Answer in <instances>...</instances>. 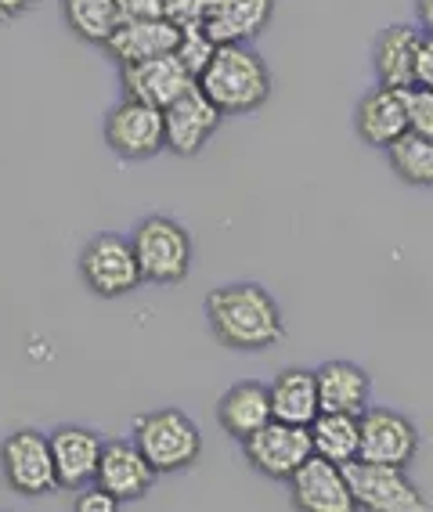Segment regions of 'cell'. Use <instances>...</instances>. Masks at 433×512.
I'll list each match as a JSON object with an SVG mask.
<instances>
[{"label":"cell","mask_w":433,"mask_h":512,"mask_svg":"<svg viewBox=\"0 0 433 512\" xmlns=\"http://www.w3.org/2000/svg\"><path fill=\"white\" fill-rule=\"evenodd\" d=\"M206 321H210L213 339L224 350H239V354H260L286 339V321H282L275 296L253 282L213 289L206 296Z\"/></svg>","instance_id":"1"},{"label":"cell","mask_w":433,"mask_h":512,"mask_svg":"<svg viewBox=\"0 0 433 512\" xmlns=\"http://www.w3.org/2000/svg\"><path fill=\"white\" fill-rule=\"evenodd\" d=\"M199 87L210 94V101L224 116H246L257 112L275 91L268 62L249 44H221L206 73L199 76Z\"/></svg>","instance_id":"2"},{"label":"cell","mask_w":433,"mask_h":512,"mask_svg":"<svg viewBox=\"0 0 433 512\" xmlns=\"http://www.w3.org/2000/svg\"><path fill=\"white\" fill-rule=\"evenodd\" d=\"M134 444L156 473H181L203 455V433L181 408H152L134 419Z\"/></svg>","instance_id":"3"},{"label":"cell","mask_w":433,"mask_h":512,"mask_svg":"<svg viewBox=\"0 0 433 512\" xmlns=\"http://www.w3.org/2000/svg\"><path fill=\"white\" fill-rule=\"evenodd\" d=\"M141 275L152 285H181L192 275V235L174 217H145L130 235Z\"/></svg>","instance_id":"4"},{"label":"cell","mask_w":433,"mask_h":512,"mask_svg":"<svg viewBox=\"0 0 433 512\" xmlns=\"http://www.w3.org/2000/svg\"><path fill=\"white\" fill-rule=\"evenodd\" d=\"M80 278L102 300H120V296L138 293V285L145 282L134 242L127 235H116V231H102L83 246Z\"/></svg>","instance_id":"5"},{"label":"cell","mask_w":433,"mask_h":512,"mask_svg":"<svg viewBox=\"0 0 433 512\" xmlns=\"http://www.w3.org/2000/svg\"><path fill=\"white\" fill-rule=\"evenodd\" d=\"M0 469L4 480L22 498H44V494L62 491L58 487L55 455H51V437L40 430H15L0 444Z\"/></svg>","instance_id":"6"},{"label":"cell","mask_w":433,"mask_h":512,"mask_svg":"<svg viewBox=\"0 0 433 512\" xmlns=\"http://www.w3.org/2000/svg\"><path fill=\"white\" fill-rule=\"evenodd\" d=\"M102 134H105V145L112 148V156L127 159V163L152 159L166 148L163 109L123 94V101H116L109 109V116H105Z\"/></svg>","instance_id":"7"},{"label":"cell","mask_w":433,"mask_h":512,"mask_svg":"<svg viewBox=\"0 0 433 512\" xmlns=\"http://www.w3.org/2000/svg\"><path fill=\"white\" fill-rule=\"evenodd\" d=\"M347 469L354 505L365 512H423V491L408 480L405 466H383V462H365L354 458Z\"/></svg>","instance_id":"8"},{"label":"cell","mask_w":433,"mask_h":512,"mask_svg":"<svg viewBox=\"0 0 433 512\" xmlns=\"http://www.w3.org/2000/svg\"><path fill=\"white\" fill-rule=\"evenodd\" d=\"M242 451H246V462L257 473L271 476V480H289L314 455L311 426L271 419L249 440H242Z\"/></svg>","instance_id":"9"},{"label":"cell","mask_w":433,"mask_h":512,"mask_svg":"<svg viewBox=\"0 0 433 512\" xmlns=\"http://www.w3.org/2000/svg\"><path fill=\"white\" fill-rule=\"evenodd\" d=\"M224 112L210 101V94L195 83L188 87L177 101H170L163 109V123H166V152H174L181 159L199 156L210 138L221 127Z\"/></svg>","instance_id":"10"},{"label":"cell","mask_w":433,"mask_h":512,"mask_svg":"<svg viewBox=\"0 0 433 512\" xmlns=\"http://www.w3.org/2000/svg\"><path fill=\"white\" fill-rule=\"evenodd\" d=\"M419 455V430L412 419L394 408H365L361 412V455L383 466H412Z\"/></svg>","instance_id":"11"},{"label":"cell","mask_w":433,"mask_h":512,"mask_svg":"<svg viewBox=\"0 0 433 512\" xmlns=\"http://www.w3.org/2000/svg\"><path fill=\"white\" fill-rule=\"evenodd\" d=\"M289 491L293 505L304 512H354V494L347 469L329 462L322 455H311L304 466L289 476Z\"/></svg>","instance_id":"12"},{"label":"cell","mask_w":433,"mask_h":512,"mask_svg":"<svg viewBox=\"0 0 433 512\" xmlns=\"http://www.w3.org/2000/svg\"><path fill=\"white\" fill-rule=\"evenodd\" d=\"M152 480H156V466L134 444V437L105 440L98 476H94V484L102 487V491H109L120 505H130V502H141L152 491Z\"/></svg>","instance_id":"13"},{"label":"cell","mask_w":433,"mask_h":512,"mask_svg":"<svg viewBox=\"0 0 433 512\" xmlns=\"http://www.w3.org/2000/svg\"><path fill=\"white\" fill-rule=\"evenodd\" d=\"M120 83L127 98H138L166 109L170 101H177L188 87H195V76L185 69V62L177 55H159L148 62L120 65Z\"/></svg>","instance_id":"14"},{"label":"cell","mask_w":433,"mask_h":512,"mask_svg":"<svg viewBox=\"0 0 433 512\" xmlns=\"http://www.w3.org/2000/svg\"><path fill=\"white\" fill-rule=\"evenodd\" d=\"M51 437V455H55L58 487L62 491H83L94 484L98 462H102L105 440L87 426H58Z\"/></svg>","instance_id":"15"},{"label":"cell","mask_w":433,"mask_h":512,"mask_svg":"<svg viewBox=\"0 0 433 512\" xmlns=\"http://www.w3.org/2000/svg\"><path fill=\"white\" fill-rule=\"evenodd\" d=\"M354 130L358 138L372 148H390L401 134L408 130V109H405V91L383 87L376 83L354 109Z\"/></svg>","instance_id":"16"},{"label":"cell","mask_w":433,"mask_h":512,"mask_svg":"<svg viewBox=\"0 0 433 512\" xmlns=\"http://www.w3.org/2000/svg\"><path fill=\"white\" fill-rule=\"evenodd\" d=\"M181 26H174L170 19H148V22H123L116 33L109 37L105 51L116 65H134L148 62L159 55H174Z\"/></svg>","instance_id":"17"},{"label":"cell","mask_w":433,"mask_h":512,"mask_svg":"<svg viewBox=\"0 0 433 512\" xmlns=\"http://www.w3.org/2000/svg\"><path fill=\"white\" fill-rule=\"evenodd\" d=\"M419 44H423V33L415 26H390L383 29L372 44V69H376V80L383 87H394V91H405L415 87V55H419Z\"/></svg>","instance_id":"18"},{"label":"cell","mask_w":433,"mask_h":512,"mask_svg":"<svg viewBox=\"0 0 433 512\" xmlns=\"http://www.w3.org/2000/svg\"><path fill=\"white\" fill-rule=\"evenodd\" d=\"M275 419L271 412V390L264 383H235L228 394L217 401V422H221V430L228 433L231 440H249L260 426H268Z\"/></svg>","instance_id":"19"},{"label":"cell","mask_w":433,"mask_h":512,"mask_svg":"<svg viewBox=\"0 0 433 512\" xmlns=\"http://www.w3.org/2000/svg\"><path fill=\"white\" fill-rule=\"evenodd\" d=\"M271 15L275 0H217L203 26L217 44H253L268 29Z\"/></svg>","instance_id":"20"},{"label":"cell","mask_w":433,"mask_h":512,"mask_svg":"<svg viewBox=\"0 0 433 512\" xmlns=\"http://www.w3.org/2000/svg\"><path fill=\"white\" fill-rule=\"evenodd\" d=\"M318 401L322 412L361 415L369 408V372L351 361H325L318 368Z\"/></svg>","instance_id":"21"},{"label":"cell","mask_w":433,"mask_h":512,"mask_svg":"<svg viewBox=\"0 0 433 512\" xmlns=\"http://www.w3.org/2000/svg\"><path fill=\"white\" fill-rule=\"evenodd\" d=\"M271 390V412L282 422H296V426H311L322 412L318 401V375L311 368H286L275 375Z\"/></svg>","instance_id":"22"},{"label":"cell","mask_w":433,"mask_h":512,"mask_svg":"<svg viewBox=\"0 0 433 512\" xmlns=\"http://www.w3.org/2000/svg\"><path fill=\"white\" fill-rule=\"evenodd\" d=\"M314 455L329 458L336 466H351L361 455V415L351 412H318L311 422Z\"/></svg>","instance_id":"23"},{"label":"cell","mask_w":433,"mask_h":512,"mask_svg":"<svg viewBox=\"0 0 433 512\" xmlns=\"http://www.w3.org/2000/svg\"><path fill=\"white\" fill-rule=\"evenodd\" d=\"M62 19L83 44L105 47L109 37L120 29L116 0H62Z\"/></svg>","instance_id":"24"},{"label":"cell","mask_w":433,"mask_h":512,"mask_svg":"<svg viewBox=\"0 0 433 512\" xmlns=\"http://www.w3.org/2000/svg\"><path fill=\"white\" fill-rule=\"evenodd\" d=\"M387 159L394 174L415 188H430L433 184V138L419 130H405L394 145L387 148Z\"/></svg>","instance_id":"25"},{"label":"cell","mask_w":433,"mask_h":512,"mask_svg":"<svg viewBox=\"0 0 433 512\" xmlns=\"http://www.w3.org/2000/svg\"><path fill=\"white\" fill-rule=\"evenodd\" d=\"M217 40L210 37V29L206 26H185L181 29V37H177V47H174V55L185 62L188 73L199 80V76L206 73V65L213 62V55H217Z\"/></svg>","instance_id":"26"},{"label":"cell","mask_w":433,"mask_h":512,"mask_svg":"<svg viewBox=\"0 0 433 512\" xmlns=\"http://www.w3.org/2000/svg\"><path fill=\"white\" fill-rule=\"evenodd\" d=\"M405 109H408V130L430 134L433 138V91L430 87H405Z\"/></svg>","instance_id":"27"},{"label":"cell","mask_w":433,"mask_h":512,"mask_svg":"<svg viewBox=\"0 0 433 512\" xmlns=\"http://www.w3.org/2000/svg\"><path fill=\"white\" fill-rule=\"evenodd\" d=\"M166 19L174 26H203L210 19V11L217 8V0H163Z\"/></svg>","instance_id":"28"},{"label":"cell","mask_w":433,"mask_h":512,"mask_svg":"<svg viewBox=\"0 0 433 512\" xmlns=\"http://www.w3.org/2000/svg\"><path fill=\"white\" fill-rule=\"evenodd\" d=\"M116 11H120V26H123V22L166 19L163 0H116Z\"/></svg>","instance_id":"29"},{"label":"cell","mask_w":433,"mask_h":512,"mask_svg":"<svg viewBox=\"0 0 433 512\" xmlns=\"http://www.w3.org/2000/svg\"><path fill=\"white\" fill-rule=\"evenodd\" d=\"M116 509H120V502H116L109 491H102L98 484H94L91 491L83 487L80 498H76V512H116Z\"/></svg>","instance_id":"30"},{"label":"cell","mask_w":433,"mask_h":512,"mask_svg":"<svg viewBox=\"0 0 433 512\" xmlns=\"http://www.w3.org/2000/svg\"><path fill=\"white\" fill-rule=\"evenodd\" d=\"M415 83L433 91V33H423V44L415 55Z\"/></svg>","instance_id":"31"},{"label":"cell","mask_w":433,"mask_h":512,"mask_svg":"<svg viewBox=\"0 0 433 512\" xmlns=\"http://www.w3.org/2000/svg\"><path fill=\"white\" fill-rule=\"evenodd\" d=\"M33 8H37V0H0V22H15Z\"/></svg>","instance_id":"32"},{"label":"cell","mask_w":433,"mask_h":512,"mask_svg":"<svg viewBox=\"0 0 433 512\" xmlns=\"http://www.w3.org/2000/svg\"><path fill=\"white\" fill-rule=\"evenodd\" d=\"M415 19L423 33H433V0H415Z\"/></svg>","instance_id":"33"}]
</instances>
